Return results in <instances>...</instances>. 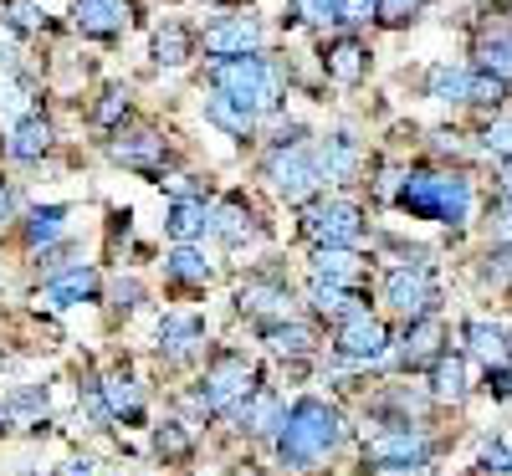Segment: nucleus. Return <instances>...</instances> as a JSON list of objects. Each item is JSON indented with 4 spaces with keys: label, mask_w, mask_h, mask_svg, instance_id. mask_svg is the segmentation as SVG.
Here are the masks:
<instances>
[{
    "label": "nucleus",
    "mask_w": 512,
    "mask_h": 476,
    "mask_svg": "<svg viewBox=\"0 0 512 476\" xmlns=\"http://www.w3.org/2000/svg\"><path fill=\"white\" fill-rule=\"evenodd\" d=\"M338 446H344V415H338L328 400H313V395L292 400V410L282 415V430H277L282 466L308 471V466H318Z\"/></svg>",
    "instance_id": "nucleus-1"
},
{
    "label": "nucleus",
    "mask_w": 512,
    "mask_h": 476,
    "mask_svg": "<svg viewBox=\"0 0 512 476\" xmlns=\"http://www.w3.org/2000/svg\"><path fill=\"white\" fill-rule=\"evenodd\" d=\"M395 205L415 221H436V226H451L461 231L472 221V180L466 175H441V169H410L400 175V190H395Z\"/></svg>",
    "instance_id": "nucleus-2"
},
{
    "label": "nucleus",
    "mask_w": 512,
    "mask_h": 476,
    "mask_svg": "<svg viewBox=\"0 0 512 476\" xmlns=\"http://www.w3.org/2000/svg\"><path fill=\"white\" fill-rule=\"evenodd\" d=\"M210 82L216 88H226L231 98H241L251 113H272L282 103V82H277V67L267 57H221L216 67H210Z\"/></svg>",
    "instance_id": "nucleus-3"
},
{
    "label": "nucleus",
    "mask_w": 512,
    "mask_h": 476,
    "mask_svg": "<svg viewBox=\"0 0 512 476\" xmlns=\"http://www.w3.org/2000/svg\"><path fill=\"white\" fill-rule=\"evenodd\" d=\"M267 180L272 190L287 200V205H308L318 190H323V159H313V149L297 139V144H277L267 154Z\"/></svg>",
    "instance_id": "nucleus-4"
},
{
    "label": "nucleus",
    "mask_w": 512,
    "mask_h": 476,
    "mask_svg": "<svg viewBox=\"0 0 512 476\" xmlns=\"http://www.w3.org/2000/svg\"><path fill=\"white\" fill-rule=\"evenodd\" d=\"M251 389H256V369L241 354H216V359L205 364V374H200L195 405L205 415H226V410H236L251 395Z\"/></svg>",
    "instance_id": "nucleus-5"
},
{
    "label": "nucleus",
    "mask_w": 512,
    "mask_h": 476,
    "mask_svg": "<svg viewBox=\"0 0 512 476\" xmlns=\"http://www.w3.org/2000/svg\"><path fill=\"white\" fill-rule=\"evenodd\" d=\"M384 302H390L405 323L436 313V282H431V272L415 267V262L390 267V272H384Z\"/></svg>",
    "instance_id": "nucleus-6"
},
{
    "label": "nucleus",
    "mask_w": 512,
    "mask_h": 476,
    "mask_svg": "<svg viewBox=\"0 0 512 476\" xmlns=\"http://www.w3.org/2000/svg\"><path fill=\"white\" fill-rule=\"evenodd\" d=\"M425 456H431V441H425V430L410 425V420L384 425L364 446V466H420Z\"/></svg>",
    "instance_id": "nucleus-7"
},
{
    "label": "nucleus",
    "mask_w": 512,
    "mask_h": 476,
    "mask_svg": "<svg viewBox=\"0 0 512 476\" xmlns=\"http://www.w3.org/2000/svg\"><path fill=\"white\" fill-rule=\"evenodd\" d=\"M303 231L318 241V246H354L364 236V210L354 200H318L308 210Z\"/></svg>",
    "instance_id": "nucleus-8"
},
{
    "label": "nucleus",
    "mask_w": 512,
    "mask_h": 476,
    "mask_svg": "<svg viewBox=\"0 0 512 476\" xmlns=\"http://www.w3.org/2000/svg\"><path fill=\"white\" fill-rule=\"evenodd\" d=\"M333 354H338V359H349V364H379L384 354H390V333H384V323L369 318V308H364V313H354V318L338 323V333H333Z\"/></svg>",
    "instance_id": "nucleus-9"
},
{
    "label": "nucleus",
    "mask_w": 512,
    "mask_h": 476,
    "mask_svg": "<svg viewBox=\"0 0 512 476\" xmlns=\"http://www.w3.org/2000/svg\"><path fill=\"white\" fill-rule=\"evenodd\" d=\"M236 308H241V318L262 323V328L267 323H282L292 313V287L282 277H246L241 292H236Z\"/></svg>",
    "instance_id": "nucleus-10"
},
{
    "label": "nucleus",
    "mask_w": 512,
    "mask_h": 476,
    "mask_svg": "<svg viewBox=\"0 0 512 476\" xmlns=\"http://www.w3.org/2000/svg\"><path fill=\"white\" fill-rule=\"evenodd\" d=\"M256 47H262V21L256 16H226L216 26H205V52L210 57H251Z\"/></svg>",
    "instance_id": "nucleus-11"
},
{
    "label": "nucleus",
    "mask_w": 512,
    "mask_h": 476,
    "mask_svg": "<svg viewBox=\"0 0 512 476\" xmlns=\"http://www.w3.org/2000/svg\"><path fill=\"white\" fill-rule=\"evenodd\" d=\"M113 159L123 169H139V175H164L169 149H164V139L154 134V128H139V134H118L113 139Z\"/></svg>",
    "instance_id": "nucleus-12"
},
{
    "label": "nucleus",
    "mask_w": 512,
    "mask_h": 476,
    "mask_svg": "<svg viewBox=\"0 0 512 476\" xmlns=\"http://www.w3.org/2000/svg\"><path fill=\"white\" fill-rule=\"evenodd\" d=\"M308 302H313L318 318H333V323L364 313V292L354 282H333V277H313L308 282Z\"/></svg>",
    "instance_id": "nucleus-13"
},
{
    "label": "nucleus",
    "mask_w": 512,
    "mask_h": 476,
    "mask_svg": "<svg viewBox=\"0 0 512 476\" xmlns=\"http://www.w3.org/2000/svg\"><path fill=\"white\" fill-rule=\"evenodd\" d=\"M323 72H328V82H338V88H359V82L369 77V52L354 36H338L323 52Z\"/></svg>",
    "instance_id": "nucleus-14"
},
{
    "label": "nucleus",
    "mask_w": 512,
    "mask_h": 476,
    "mask_svg": "<svg viewBox=\"0 0 512 476\" xmlns=\"http://www.w3.org/2000/svg\"><path fill=\"white\" fill-rule=\"evenodd\" d=\"M441 359V318L425 313L415 323H405V343H400V364L420 369V364H436Z\"/></svg>",
    "instance_id": "nucleus-15"
},
{
    "label": "nucleus",
    "mask_w": 512,
    "mask_h": 476,
    "mask_svg": "<svg viewBox=\"0 0 512 476\" xmlns=\"http://www.w3.org/2000/svg\"><path fill=\"white\" fill-rule=\"evenodd\" d=\"M282 400L272 395V389H262V384H256L251 389V395L236 405V420H241V430H251V436H277V430H282Z\"/></svg>",
    "instance_id": "nucleus-16"
},
{
    "label": "nucleus",
    "mask_w": 512,
    "mask_h": 476,
    "mask_svg": "<svg viewBox=\"0 0 512 476\" xmlns=\"http://www.w3.org/2000/svg\"><path fill=\"white\" fill-rule=\"evenodd\" d=\"M72 21L88 36H118L128 21V0H72Z\"/></svg>",
    "instance_id": "nucleus-17"
},
{
    "label": "nucleus",
    "mask_w": 512,
    "mask_h": 476,
    "mask_svg": "<svg viewBox=\"0 0 512 476\" xmlns=\"http://www.w3.org/2000/svg\"><path fill=\"white\" fill-rule=\"evenodd\" d=\"M200 343H205V318H195V313H169L159 323V354H169V359L195 354Z\"/></svg>",
    "instance_id": "nucleus-18"
},
{
    "label": "nucleus",
    "mask_w": 512,
    "mask_h": 476,
    "mask_svg": "<svg viewBox=\"0 0 512 476\" xmlns=\"http://www.w3.org/2000/svg\"><path fill=\"white\" fill-rule=\"evenodd\" d=\"M93 292H98V272L72 267L67 277H52L41 287V302H47V308H77V302H93Z\"/></svg>",
    "instance_id": "nucleus-19"
},
{
    "label": "nucleus",
    "mask_w": 512,
    "mask_h": 476,
    "mask_svg": "<svg viewBox=\"0 0 512 476\" xmlns=\"http://www.w3.org/2000/svg\"><path fill=\"white\" fill-rule=\"evenodd\" d=\"M47 149H52V123L41 118V113L21 118V123L11 128V139H6V154H11L16 164H36Z\"/></svg>",
    "instance_id": "nucleus-20"
},
{
    "label": "nucleus",
    "mask_w": 512,
    "mask_h": 476,
    "mask_svg": "<svg viewBox=\"0 0 512 476\" xmlns=\"http://www.w3.org/2000/svg\"><path fill=\"white\" fill-rule=\"evenodd\" d=\"M67 221H72V210H67V205H36V210L26 215L21 236H26L31 251H47V246H57V241L67 236Z\"/></svg>",
    "instance_id": "nucleus-21"
},
{
    "label": "nucleus",
    "mask_w": 512,
    "mask_h": 476,
    "mask_svg": "<svg viewBox=\"0 0 512 476\" xmlns=\"http://www.w3.org/2000/svg\"><path fill=\"white\" fill-rule=\"evenodd\" d=\"M98 389H103V405H108V420H144V405H139V384L128 379L123 369H113V374H103L98 379Z\"/></svg>",
    "instance_id": "nucleus-22"
},
{
    "label": "nucleus",
    "mask_w": 512,
    "mask_h": 476,
    "mask_svg": "<svg viewBox=\"0 0 512 476\" xmlns=\"http://www.w3.org/2000/svg\"><path fill=\"white\" fill-rule=\"evenodd\" d=\"M472 395V384H466V359L461 354H441L431 364V400L436 405H461Z\"/></svg>",
    "instance_id": "nucleus-23"
},
{
    "label": "nucleus",
    "mask_w": 512,
    "mask_h": 476,
    "mask_svg": "<svg viewBox=\"0 0 512 476\" xmlns=\"http://www.w3.org/2000/svg\"><path fill=\"white\" fill-rule=\"evenodd\" d=\"M164 231L175 236V241H195V236H205V231H210V205H205V195H185V200L169 205Z\"/></svg>",
    "instance_id": "nucleus-24"
},
{
    "label": "nucleus",
    "mask_w": 512,
    "mask_h": 476,
    "mask_svg": "<svg viewBox=\"0 0 512 476\" xmlns=\"http://www.w3.org/2000/svg\"><path fill=\"white\" fill-rule=\"evenodd\" d=\"M205 118L216 123V128H226V134H236V139H246L251 128H256V113L241 98H231L226 88H216V93L205 98Z\"/></svg>",
    "instance_id": "nucleus-25"
},
{
    "label": "nucleus",
    "mask_w": 512,
    "mask_h": 476,
    "mask_svg": "<svg viewBox=\"0 0 512 476\" xmlns=\"http://www.w3.org/2000/svg\"><path fill=\"white\" fill-rule=\"evenodd\" d=\"M364 256L354 246H313V277H333V282H359Z\"/></svg>",
    "instance_id": "nucleus-26"
},
{
    "label": "nucleus",
    "mask_w": 512,
    "mask_h": 476,
    "mask_svg": "<svg viewBox=\"0 0 512 476\" xmlns=\"http://www.w3.org/2000/svg\"><path fill=\"white\" fill-rule=\"evenodd\" d=\"M210 231H216L226 246H241L251 231H256V221H251V210H246V200L241 195H231V200H221L216 210H210Z\"/></svg>",
    "instance_id": "nucleus-27"
},
{
    "label": "nucleus",
    "mask_w": 512,
    "mask_h": 476,
    "mask_svg": "<svg viewBox=\"0 0 512 476\" xmlns=\"http://www.w3.org/2000/svg\"><path fill=\"white\" fill-rule=\"evenodd\" d=\"M354 169H359V139L354 134L323 139V180L344 185V180H354Z\"/></svg>",
    "instance_id": "nucleus-28"
},
{
    "label": "nucleus",
    "mask_w": 512,
    "mask_h": 476,
    "mask_svg": "<svg viewBox=\"0 0 512 476\" xmlns=\"http://www.w3.org/2000/svg\"><path fill=\"white\" fill-rule=\"evenodd\" d=\"M164 272L175 277V282H190V287H205L210 282V262H205V251L195 241H175V251L164 256Z\"/></svg>",
    "instance_id": "nucleus-29"
},
{
    "label": "nucleus",
    "mask_w": 512,
    "mask_h": 476,
    "mask_svg": "<svg viewBox=\"0 0 512 476\" xmlns=\"http://www.w3.org/2000/svg\"><path fill=\"white\" fill-rule=\"evenodd\" d=\"M190 52H195V36H190L180 21H164V26L154 31V62H159V67H185Z\"/></svg>",
    "instance_id": "nucleus-30"
},
{
    "label": "nucleus",
    "mask_w": 512,
    "mask_h": 476,
    "mask_svg": "<svg viewBox=\"0 0 512 476\" xmlns=\"http://www.w3.org/2000/svg\"><path fill=\"white\" fill-rule=\"evenodd\" d=\"M262 338H267V349L272 354H282V359H303V354H313V328H303V323H267L262 328Z\"/></svg>",
    "instance_id": "nucleus-31"
},
{
    "label": "nucleus",
    "mask_w": 512,
    "mask_h": 476,
    "mask_svg": "<svg viewBox=\"0 0 512 476\" xmlns=\"http://www.w3.org/2000/svg\"><path fill=\"white\" fill-rule=\"evenodd\" d=\"M466 93H472V72L466 67H431V77H425V98L436 103H466Z\"/></svg>",
    "instance_id": "nucleus-32"
},
{
    "label": "nucleus",
    "mask_w": 512,
    "mask_h": 476,
    "mask_svg": "<svg viewBox=\"0 0 512 476\" xmlns=\"http://www.w3.org/2000/svg\"><path fill=\"white\" fill-rule=\"evenodd\" d=\"M466 333V343H472V354L487 364V369H497V364H507V338L492 328V323H482V318H472L461 328Z\"/></svg>",
    "instance_id": "nucleus-33"
},
{
    "label": "nucleus",
    "mask_w": 512,
    "mask_h": 476,
    "mask_svg": "<svg viewBox=\"0 0 512 476\" xmlns=\"http://www.w3.org/2000/svg\"><path fill=\"white\" fill-rule=\"evenodd\" d=\"M190 451H195V441H190V430H185L180 420L154 425V456H159V461L180 466V461H190Z\"/></svg>",
    "instance_id": "nucleus-34"
},
{
    "label": "nucleus",
    "mask_w": 512,
    "mask_h": 476,
    "mask_svg": "<svg viewBox=\"0 0 512 476\" xmlns=\"http://www.w3.org/2000/svg\"><path fill=\"white\" fill-rule=\"evenodd\" d=\"M477 57H482L487 72H497V77L512 82V36H487L482 47H477Z\"/></svg>",
    "instance_id": "nucleus-35"
},
{
    "label": "nucleus",
    "mask_w": 512,
    "mask_h": 476,
    "mask_svg": "<svg viewBox=\"0 0 512 476\" xmlns=\"http://www.w3.org/2000/svg\"><path fill=\"white\" fill-rule=\"evenodd\" d=\"M502 98H507V77H497V72H487V67L472 72V93H466V103H492V108H497Z\"/></svg>",
    "instance_id": "nucleus-36"
},
{
    "label": "nucleus",
    "mask_w": 512,
    "mask_h": 476,
    "mask_svg": "<svg viewBox=\"0 0 512 476\" xmlns=\"http://www.w3.org/2000/svg\"><path fill=\"white\" fill-rule=\"evenodd\" d=\"M118 118H128V88H108L93 108V123L98 128H118Z\"/></svg>",
    "instance_id": "nucleus-37"
},
{
    "label": "nucleus",
    "mask_w": 512,
    "mask_h": 476,
    "mask_svg": "<svg viewBox=\"0 0 512 476\" xmlns=\"http://www.w3.org/2000/svg\"><path fill=\"white\" fill-rule=\"evenodd\" d=\"M292 16L308 26H338V6L333 0H292Z\"/></svg>",
    "instance_id": "nucleus-38"
},
{
    "label": "nucleus",
    "mask_w": 512,
    "mask_h": 476,
    "mask_svg": "<svg viewBox=\"0 0 512 476\" xmlns=\"http://www.w3.org/2000/svg\"><path fill=\"white\" fill-rule=\"evenodd\" d=\"M338 6V26H369L379 21V0H333Z\"/></svg>",
    "instance_id": "nucleus-39"
},
{
    "label": "nucleus",
    "mask_w": 512,
    "mask_h": 476,
    "mask_svg": "<svg viewBox=\"0 0 512 476\" xmlns=\"http://www.w3.org/2000/svg\"><path fill=\"white\" fill-rule=\"evenodd\" d=\"M482 149L497 154V159H512V118H497L482 128Z\"/></svg>",
    "instance_id": "nucleus-40"
},
{
    "label": "nucleus",
    "mask_w": 512,
    "mask_h": 476,
    "mask_svg": "<svg viewBox=\"0 0 512 476\" xmlns=\"http://www.w3.org/2000/svg\"><path fill=\"white\" fill-rule=\"evenodd\" d=\"M31 410H47V389H21L0 405V420H16V415H31Z\"/></svg>",
    "instance_id": "nucleus-41"
},
{
    "label": "nucleus",
    "mask_w": 512,
    "mask_h": 476,
    "mask_svg": "<svg viewBox=\"0 0 512 476\" xmlns=\"http://www.w3.org/2000/svg\"><path fill=\"white\" fill-rule=\"evenodd\" d=\"M420 6H425V0H379V21L384 26H405V21L420 16Z\"/></svg>",
    "instance_id": "nucleus-42"
},
{
    "label": "nucleus",
    "mask_w": 512,
    "mask_h": 476,
    "mask_svg": "<svg viewBox=\"0 0 512 476\" xmlns=\"http://www.w3.org/2000/svg\"><path fill=\"white\" fill-rule=\"evenodd\" d=\"M482 471H492V476H507V471H512V451H507L502 441H492V446L482 451Z\"/></svg>",
    "instance_id": "nucleus-43"
},
{
    "label": "nucleus",
    "mask_w": 512,
    "mask_h": 476,
    "mask_svg": "<svg viewBox=\"0 0 512 476\" xmlns=\"http://www.w3.org/2000/svg\"><path fill=\"white\" fill-rule=\"evenodd\" d=\"M492 282H507L512 277V246H497V251H487V267H482Z\"/></svg>",
    "instance_id": "nucleus-44"
},
{
    "label": "nucleus",
    "mask_w": 512,
    "mask_h": 476,
    "mask_svg": "<svg viewBox=\"0 0 512 476\" xmlns=\"http://www.w3.org/2000/svg\"><path fill=\"white\" fill-rule=\"evenodd\" d=\"M487 389L497 400H512V364H497V369H487Z\"/></svg>",
    "instance_id": "nucleus-45"
},
{
    "label": "nucleus",
    "mask_w": 512,
    "mask_h": 476,
    "mask_svg": "<svg viewBox=\"0 0 512 476\" xmlns=\"http://www.w3.org/2000/svg\"><path fill=\"white\" fill-rule=\"evenodd\" d=\"M11 26L16 31H36L41 26V11L31 6V0H16V6H11Z\"/></svg>",
    "instance_id": "nucleus-46"
},
{
    "label": "nucleus",
    "mask_w": 512,
    "mask_h": 476,
    "mask_svg": "<svg viewBox=\"0 0 512 476\" xmlns=\"http://www.w3.org/2000/svg\"><path fill=\"white\" fill-rule=\"evenodd\" d=\"M159 185H169V195H175V200H185V195H200V185H195L190 175H175V180H159Z\"/></svg>",
    "instance_id": "nucleus-47"
},
{
    "label": "nucleus",
    "mask_w": 512,
    "mask_h": 476,
    "mask_svg": "<svg viewBox=\"0 0 512 476\" xmlns=\"http://www.w3.org/2000/svg\"><path fill=\"white\" fill-rule=\"evenodd\" d=\"M113 297H118V308L128 313V308L139 302V282H118V287H113Z\"/></svg>",
    "instance_id": "nucleus-48"
},
{
    "label": "nucleus",
    "mask_w": 512,
    "mask_h": 476,
    "mask_svg": "<svg viewBox=\"0 0 512 476\" xmlns=\"http://www.w3.org/2000/svg\"><path fill=\"white\" fill-rule=\"evenodd\" d=\"M369 476H425V461L420 466H369Z\"/></svg>",
    "instance_id": "nucleus-49"
},
{
    "label": "nucleus",
    "mask_w": 512,
    "mask_h": 476,
    "mask_svg": "<svg viewBox=\"0 0 512 476\" xmlns=\"http://www.w3.org/2000/svg\"><path fill=\"white\" fill-rule=\"evenodd\" d=\"M11 210H16V190L0 180V221H11Z\"/></svg>",
    "instance_id": "nucleus-50"
},
{
    "label": "nucleus",
    "mask_w": 512,
    "mask_h": 476,
    "mask_svg": "<svg viewBox=\"0 0 512 476\" xmlns=\"http://www.w3.org/2000/svg\"><path fill=\"white\" fill-rule=\"evenodd\" d=\"M72 476H98V461H77V466H72Z\"/></svg>",
    "instance_id": "nucleus-51"
},
{
    "label": "nucleus",
    "mask_w": 512,
    "mask_h": 476,
    "mask_svg": "<svg viewBox=\"0 0 512 476\" xmlns=\"http://www.w3.org/2000/svg\"><path fill=\"white\" fill-rule=\"evenodd\" d=\"M502 195H512V159H502Z\"/></svg>",
    "instance_id": "nucleus-52"
},
{
    "label": "nucleus",
    "mask_w": 512,
    "mask_h": 476,
    "mask_svg": "<svg viewBox=\"0 0 512 476\" xmlns=\"http://www.w3.org/2000/svg\"><path fill=\"white\" fill-rule=\"evenodd\" d=\"M487 476H492V471H487Z\"/></svg>",
    "instance_id": "nucleus-53"
}]
</instances>
